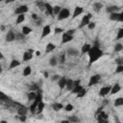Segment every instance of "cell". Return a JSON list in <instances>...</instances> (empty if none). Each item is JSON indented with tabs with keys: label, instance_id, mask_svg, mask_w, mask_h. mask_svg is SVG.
Listing matches in <instances>:
<instances>
[{
	"label": "cell",
	"instance_id": "1",
	"mask_svg": "<svg viewBox=\"0 0 123 123\" xmlns=\"http://www.w3.org/2000/svg\"><path fill=\"white\" fill-rule=\"evenodd\" d=\"M87 55H88V65L90 66L92 63L97 62L104 55V53L99 47V45L95 44V45H91L90 49L87 52Z\"/></svg>",
	"mask_w": 123,
	"mask_h": 123
},
{
	"label": "cell",
	"instance_id": "2",
	"mask_svg": "<svg viewBox=\"0 0 123 123\" xmlns=\"http://www.w3.org/2000/svg\"><path fill=\"white\" fill-rule=\"evenodd\" d=\"M40 101H42V94H41L40 92H38V93H37L36 98L32 101V104H31V106H30V108H29V110L31 111L32 113H36L37 106V104H38Z\"/></svg>",
	"mask_w": 123,
	"mask_h": 123
},
{
	"label": "cell",
	"instance_id": "3",
	"mask_svg": "<svg viewBox=\"0 0 123 123\" xmlns=\"http://www.w3.org/2000/svg\"><path fill=\"white\" fill-rule=\"evenodd\" d=\"M70 15H71V13H70V10L67 9V8H62V9L60 11V12L58 13V15H57V19H58L59 21H62V20H64V19L68 18Z\"/></svg>",
	"mask_w": 123,
	"mask_h": 123
},
{
	"label": "cell",
	"instance_id": "4",
	"mask_svg": "<svg viewBox=\"0 0 123 123\" xmlns=\"http://www.w3.org/2000/svg\"><path fill=\"white\" fill-rule=\"evenodd\" d=\"M91 17H92V14H91V13H87V14L84 15V16L82 17V20H81L80 24H79V28H84V27H86V26L91 21Z\"/></svg>",
	"mask_w": 123,
	"mask_h": 123
},
{
	"label": "cell",
	"instance_id": "5",
	"mask_svg": "<svg viewBox=\"0 0 123 123\" xmlns=\"http://www.w3.org/2000/svg\"><path fill=\"white\" fill-rule=\"evenodd\" d=\"M100 80H101V75L100 74H94V75H92L89 78V81H88V84H87L88 87H90V86L98 84L100 82Z\"/></svg>",
	"mask_w": 123,
	"mask_h": 123
},
{
	"label": "cell",
	"instance_id": "6",
	"mask_svg": "<svg viewBox=\"0 0 123 123\" xmlns=\"http://www.w3.org/2000/svg\"><path fill=\"white\" fill-rule=\"evenodd\" d=\"M96 117L98 122H104V123L109 122V115L104 111H101L98 114H96Z\"/></svg>",
	"mask_w": 123,
	"mask_h": 123
},
{
	"label": "cell",
	"instance_id": "7",
	"mask_svg": "<svg viewBox=\"0 0 123 123\" xmlns=\"http://www.w3.org/2000/svg\"><path fill=\"white\" fill-rule=\"evenodd\" d=\"M28 12H29V8L26 5H20L17 8H15V10H14V13L15 14H21V13L25 14Z\"/></svg>",
	"mask_w": 123,
	"mask_h": 123
},
{
	"label": "cell",
	"instance_id": "8",
	"mask_svg": "<svg viewBox=\"0 0 123 123\" xmlns=\"http://www.w3.org/2000/svg\"><path fill=\"white\" fill-rule=\"evenodd\" d=\"M72 40H73V36L72 35H69L66 32L62 33V44L68 43V42H70Z\"/></svg>",
	"mask_w": 123,
	"mask_h": 123
},
{
	"label": "cell",
	"instance_id": "9",
	"mask_svg": "<svg viewBox=\"0 0 123 123\" xmlns=\"http://www.w3.org/2000/svg\"><path fill=\"white\" fill-rule=\"evenodd\" d=\"M111 86H109V85L102 86L100 88V90H99V96H101V97L107 96L110 93V91H111Z\"/></svg>",
	"mask_w": 123,
	"mask_h": 123
},
{
	"label": "cell",
	"instance_id": "10",
	"mask_svg": "<svg viewBox=\"0 0 123 123\" xmlns=\"http://www.w3.org/2000/svg\"><path fill=\"white\" fill-rule=\"evenodd\" d=\"M51 26L50 25H45V26H43V28H42V32H41V36H40V38L42 39V38H44V37H46L48 35H50V33H51Z\"/></svg>",
	"mask_w": 123,
	"mask_h": 123
},
{
	"label": "cell",
	"instance_id": "11",
	"mask_svg": "<svg viewBox=\"0 0 123 123\" xmlns=\"http://www.w3.org/2000/svg\"><path fill=\"white\" fill-rule=\"evenodd\" d=\"M14 39H15V34H14V32L12 30H9L8 33H7V35H6V41L12 42Z\"/></svg>",
	"mask_w": 123,
	"mask_h": 123
},
{
	"label": "cell",
	"instance_id": "12",
	"mask_svg": "<svg viewBox=\"0 0 123 123\" xmlns=\"http://www.w3.org/2000/svg\"><path fill=\"white\" fill-rule=\"evenodd\" d=\"M83 12H84V8H83V7H80V6L75 7L74 12H73V13H72V18H76V17L79 16L81 13H83Z\"/></svg>",
	"mask_w": 123,
	"mask_h": 123
},
{
	"label": "cell",
	"instance_id": "13",
	"mask_svg": "<svg viewBox=\"0 0 123 123\" xmlns=\"http://www.w3.org/2000/svg\"><path fill=\"white\" fill-rule=\"evenodd\" d=\"M120 89H121V86H120L119 84H115V85L111 86V91H110V93H109V94H111V95L116 94L117 92H119V91H120Z\"/></svg>",
	"mask_w": 123,
	"mask_h": 123
},
{
	"label": "cell",
	"instance_id": "14",
	"mask_svg": "<svg viewBox=\"0 0 123 123\" xmlns=\"http://www.w3.org/2000/svg\"><path fill=\"white\" fill-rule=\"evenodd\" d=\"M66 81H67V79H66L65 77H60V78H59V80H58V86H59V87H60L61 89H62V88L65 87Z\"/></svg>",
	"mask_w": 123,
	"mask_h": 123
},
{
	"label": "cell",
	"instance_id": "15",
	"mask_svg": "<svg viewBox=\"0 0 123 123\" xmlns=\"http://www.w3.org/2000/svg\"><path fill=\"white\" fill-rule=\"evenodd\" d=\"M44 10L47 14L53 16V6H51L49 3H44Z\"/></svg>",
	"mask_w": 123,
	"mask_h": 123
},
{
	"label": "cell",
	"instance_id": "16",
	"mask_svg": "<svg viewBox=\"0 0 123 123\" xmlns=\"http://www.w3.org/2000/svg\"><path fill=\"white\" fill-rule=\"evenodd\" d=\"M55 49H56V45L54 43H52V42H48L46 44V47H45V53L48 54V53L54 51Z\"/></svg>",
	"mask_w": 123,
	"mask_h": 123
},
{
	"label": "cell",
	"instance_id": "17",
	"mask_svg": "<svg viewBox=\"0 0 123 123\" xmlns=\"http://www.w3.org/2000/svg\"><path fill=\"white\" fill-rule=\"evenodd\" d=\"M90 47H91V44H89V43H85L83 46H82V48H81V55H84V54H87V52H88V50L90 49Z\"/></svg>",
	"mask_w": 123,
	"mask_h": 123
},
{
	"label": "cell",
	"instance_id": "18",
	"mask_svg": "<svg viewBox=\"0 0 123 123\" xmlns=\"http://www.w3.org/2000/svg\"><path fill=\"white\" fill-rule=\"evenodd\" d=\"M119 9H120V8H119L118 6H116V5H112V6H109V7H107V8H106V12H109V13H111V12H117Z\"/></svg>",
	"mask_w": 123,
	"mask_h": 123
},
{
	"label": "cell",
	"instance_id": "19",
	"mask_svg": "<svg viewBox=\"0 0 123 123\" xmlns=\"http://www.w3.org/2000/svg\"><path fill=\"white\" fill-rule=\"evenodd\" d=\"M44 107H45V104L43 103V101H40L38 104H37V109H36V113H41L42 111H43V110H44Z\"/></svg>",
	"mask_w": 123,
	"mask_h": 123
},
{
	"label": "cell",
	"instance_id": "20",
	"mask_svg": "<svg viewBox=\"0 0 123 123\" xmlns=\"http://www.w3.org/2000/svg\"><path fill=\"white\" fill-rule=\"evenodd\" d=\"M21 64V62L18 61V60H12L10 65H9V69H13L15 67H18L19 65Z\"/></svg>",
	"mask_w": 123,
	"mask_h": 123
},
{
	"label": "cell",
	"instance_id": "21",
	"mask_svg": "<svg viewBox=\"0 0 123 123\" xmlns=\"http://www.w3.org/2000/svg\"><path fill=\"white\" fill-rule=\"evenodd\" d=\"M119 15H120V12H115L110 13V16H109V17H110V20H111V21H118Z\"/></svg>",
	"mask_w": 123,
	"mask_h": 123
},
{
	"label": "cell",
	"instance_id": "22",
	"mask_svg": "<svg viewBox=\"0 0 123 123\" xmlns=\"http://www.w3.org/2000/svg\"><path fill=\"white\" fill-rule=\"evenodd\" d=\"M66 53H67V55L72 56V57H75V56L79 55V51L77 49H75V48H68L66 50Z\"/></svg>",
	"mask_w": 123,
	"mask_h": 123
},
{
	"label": "cell",
	"instance_id": "23",
	"mask_svg": "<svg viewBox=\"0 0 123 123\" xmlns=\"http://www.w3.org/2000/svg\"><path fill=\"white\" fill-rule=\"evenodd\" d=\"M63 104L62 103H54L53 105H52V109L55 111H60L61 110H62L63 109Z\"/></svg>",
	"mask_w": 123,
	"mask_h": 123
},
{
	"label": "cell",
	"instance_id": "24",
	"mask_svg": "<svg viewBox=\"0 0 123 123\" xmlns=\"http://www.w3.org/2000/svg\"><path fill=\"white\" fill-rule=\"evenodd\" d=\"M92 7H93V11L95 12H99L102 10V8H103V4L100 3V2H95Z\"/></svg>",
	"mask_w": 123,
	"mask_h": 123
},
{
	"label": "cell",
	"instance_id": "25",
	"mask_svg": "<svg viewBox=\"0 0 123 123\" xmlns=\"http://www.w3.org/2000/svg\"><path fill=\"white\" fill-rule=\"evenodd\" d=\"M27 112H28V109H27L26 107L21 106V107H19V108L17 109V114H18V115H26Z\"/></svg>",
	"mask_w": 123,
	"mask_h": 123
},
{
	"label": "cell",
	"instance_id": "26",
	"mask_svg": "<svg viewBox=\"0 0 123 123\" xmlns=\"http://www.w3.org/2000/svg\"><path fill=\"white\" fill-rule=\"evenodd\" d=\"M32 59H33V54H32V53L26 51V52L23 54V57H22L23 62H27V61H30V60H32Z\"/></svg>",
	"mask_w": 123,
	"mask_h": 123
},
{
	"label": "cell",
	"instance_id": "27",
	"mask_svg": "<svg viewBox=\"0 0 123 123\" xmlns=\"http://www.w3.org/2000/svg\"><path fill=\"white\" fill-rule=\"evenodd\" d=\"M32 28H30V27H28V26H23L22 27V29H21V33L24 35V36H28L29 34H31L32 33Z\"/></svg>",
	"mask_w": 123,
	"mask_h": 123
},
{
	"label": "cell",
	"instance_id": "28",
	"mask_svg": "<svg viewBox=\"0 0 123 123\" xmlns=\"http://www.w3.org/2000/svg\"><path fill=\"white\" fill-rule=\"evenodd\" d=\"M31 73H32V68H31V66H30V65H27V66L23 69L22 75H23L24 77H27V76L31 75Z\"/></svg>",
	"mask_w": 123,
	"mask_h": 123
},
{
	"label": "cell",
	"instance_id": "29",
	"mask_svg": "<svg viewBox=\"0 0 123 123\" xmlns=\"http://www.w3.org/2000/svg\"><path fill=\"white\" fill-rule=\"evenodd\" d=\"M65 87H66V89H67L68 91H70V90L74 87L73 80H71V79H67V81H66V85H65Z\"/></svg>",
	"mask_w": 123,
	"mask_h": 123
},
{
	"label": "cell",
	"instance_id": "30",
	"mask_svg": "<svg viewBox=\"0 0 123 123\" xmlns=\"http://www.w3.org/2000/svg\"><path fill=\"white\" fill-rule=\"evenodd\" d=\"M24 20H25V15H24V13L17 14V17H16V19H15V24H20V23H22Z\"/></svg>",
	"mask_w": 123,
	"mask_h": 123
},
{
	"label": "cell",
	"instance_id": "31",
	"mask_svg": "<svg viewBox=\"0 0 123 123\" xmlns=\"http://www.w3.org/2000/svg\"><path fill=\"white\" fill-rule=\"evenodd\" d=\"M113 105H114V107H121V106H123V98L122 97L116 98L114 100V102H113Z\"/></svg>",
	"mask_w": 123,
	"mask_h": 123
},
{
	"label": "cell",
	"instance_id": "32",
	"mask_svg": "<svg viewBox=\"0 0 123 123\" xmlns=\"http://www.w3.org/2000/svg\"><path fill=\"white\" fill-rule=\"evenodd\" d=\"M82 88H83V86L78 85V86H74V87H73L70 91H71V93H72V94H77V93H78Z\"/></svg>",
	"mask_w": 123,
	"mask_h": 123
},
{
	"label": "cell",
	"instance_id": "33",
	"mask_svg": "<svg viewBox=\"0 0 123 123\" xmlns=\"http://www.w3.org/2000/svg\"><path fill=\"white\" fill-rule=\"evenodd\" d=\"M49 64L51 65V66H56L57 64H58V59L56 58V57H51L50 58V60H49Z\"/></svg>",
	"mask_w": 123,
	"mask_h": 123
},
{
	"label": "cell",
	"instance_id": "34",
	"mask_svg": "<svg viewBox=\"0 0 123 123\" xmlns=\"http://www.w3.org/2000/svg\"><path fill=\"white\" fill-rule=\"evenodd\" d=\"M36 96H37V93L35 91H30V92L27 93V98H28L29 101H33L36 98Z\"/></svg>",
	"mask_w": 123,
	"mask_h": 123
},
{
	"label": "cell",
	"instance_id": "35",
	"mask_svg": "<svg viewBox=\"0 0 123 123\" xmlns=\"http://www.w3.org/2000/svg\"><path fill=\"white\" fill-rule=\"evenodd\" d=\"M86 91H87V90L83 87V88L77 93V98H83V97H85V95L86 94Z\"/></svg>",
	"mask_w": 123,
	"mask_h": 123
},
{
	"label": "cell",
	"instance_id": "36",
	"mask_svg": "<svg viewBox=\"0 0 123 123\" xmlns=\"http://www.w3.org/2000/svg\"><path fill=\"white\" fill-rule=\"evenodd\" d=\"M122 50H123V44H122L121 42L116 43L115 46H114V51H115V52H121Z\"/></svg>",
	"mask_w": 123,
	"mask_h": 123
},
{
	"label": "cell",
	"instance_id": "37",
	"mask_svg": "<svg viewBox=\"0 0 123 123\" xmlns=\"http://www.w3.org/2000/svg\"><path fill=\"white\" fill-rule=\"evenodd\" d=\"M61 10H62V7H60V6H58V5L54 6V7H53V16H54V15H58V13L60 12Z\"/></svg>",
	"mask_w": 123,
	"mask_h": 123
},
{
	"label": "cell",
	"instance_id": "38",
	"mask_svg": "<svg viewBox=\"0 0 123 123\" xmlns=\"http://www.w3.org/2000/svg\"><path fill=\"white\" fill-rule=\"evenodd\" d=\"M121 38H123V28H119V29H118L117 35H116V38H115V39L119 40V39H121Z\"/></svg>",
	"mask_w": 123,
	"mask_h": 123
},
{
	"label": "cell",
	"instance_id": "39",
	"mask_svg": "<svg viewBox=\"0 0 123 123\" xmlns=\"http://www.w3.org/2000/svg\"><path fill=\"white\" fill-rule=\"evenodd\" d=\"M63 109H64L65 111H72L73 109H74V106H73L72 104H66V105L63 107Z\"/></svg>",
	"mask_w": 123,
	"mask_h": 123
},
{
	"label": "cell",
	"instance_id": "40",
	"mask_svg": "<svg viewBox=\"0 0 123 123\" xmlns=\"http://www.w3.org/2000/svg\"><path fill=\"white\" fill-rule=\"evenodd\" d=\"M69 122H80V119L77 117V115H71L67 119Z\"/></svg>",
	"mask_w": 123,
	"mask_h": 123
},
{
	"label": "cell",
	"instance_id": "41",
	"mask_svg": "<svg viewBox=\"0 0 123 123\" xmlns=\"http://www.w3.org/2000/svg\"><path fill=\"white\" fill-rule=\"evenodd\" d=\"M86 27H87V29H88V30H90V31H91V30H93V29L96 27V23H95V22H93V21H90V22L86 25Z\"/></svg>",
	"mask_w": 123,
	"mask_h": 123
},
{
	"label": "cell",
	"instance_id": "42",
	"mask_svg": "<svg viewBox=\"0 0 123 123\" xmlns=\"http://www.w3.org/2000/svg\"><path fill=\"white\" fill-rule=\"evenodd\" d=\"M122 72H123V64H117L115 73H122Z\"/></svg>",
	"mask_w": 123,
	"mask_h": 123
},
{
	"label": "cell",
	"instance_id": "43",
	"mask_svg": "<svg viewBox=\"0 0 123 123\" xmlns=\"http://www.w3.org/2000/svg\"><path fill=\"white\" fill-rule=\"evenodd\" d=\"M9 98H8V96L4 93V92H2L1 90H0V100H2V101H7Z\"/></svg>",
	"mask_w": 123,
	"mask_h": 123
},
{
	"label": "cell",
	"instance_id": "44",
	"mask_svg": "<svg viewBox=\"0 0 123 123\" xmlns=\"http://www.w3.org/2000/svg\"><path fill=\"white\" fill-rule=\"evenodd\" d=\"M63 32H64V30L62 28H60V27H56L54 29V33L55 34H62Z\"/></svg>",
	"mask_w": 123,
	"mask_h": 123
},
{
	"label": "cell",
	"instance_id": "45",
	"mask_svg": "<svg viewBox=\"0 0 123 123\" xmlns=\"http://www.w3.org/2000/svg\"><path fill=\"white\" fill-rule=\"evenodd\" d=\"M37 7H38L40 10H44V3H43V2L38 1V2H37Z\"/></svg>",
	"mask_w": 123,
	"mask_h": 123
},
{
	"label": "cell",
	"instance_id": "46",
	"mask_svg": "<svg viewBox=\"0 0 123 123\" xmlns=\"http://www.w3.org/2000/svg\"><path fill=\"white\" fill-rule=\"evenodd\" d=\"M59 78H60V76H59L58 74H55V75H53V76L51 77V81H52V82H54V81H58Z\"/></svg>",
	"mask_w": 123,
	"mask_h": 123
},
{
	"label": "cell",
	"instance_id": "47",
	"mask_svg": "<svg viewBox=\"0 0 123 123\" xmlns=\"http://www.w3.org/2000/svg\"><path fill=\"white\" fill-rule=\"evenodd\" d=\"M18 116H19L18 118H19V120H20L21 122L26 121V118H27V117H26V115H18Z\"/></svg>",
	"mask_w": 123,
	"mask_h": 123
},
{
	"label": "cell",
	"instance_id": "48",
	"mask_svg": "<svg viewBox=\"0 0 123 123\" xmlns=\"http://www.w3.org/2000/svg\"><path fill=\"white\" fill-rule=\"evenodd\" d=\"M75 31H76L75 29H70V30L66 31V33H67V34H69V35H72V36H73V34L75 33Z\"/></svg>",
	"mask_w": 123,
	"mask_h": 123
},
{
	"label": "cell",
	"instance_id": "49",
	"mask_svg": "<svg viewBox=\"0 0 123 123\" xmlns=\"http://www.w3.org/2000/svg\"><path fill=\"white\" fill-rule=\"evenodd\" d=\"M115 62H116L117 64H122V58L116 59V60H115Z\"/></svg>",
	"mask_w": 123,
	"mask_h": 123
},
{
	"label": "cell",
	"instance_id": "50",
	"mask_svg": "<svg viewBox=\"0 0 123 123\" xmlns=\"http://www.w3.org/2000/svg\"><path fill=\"white\" fill-rule=\"evenodd\" d=\"M73 83H74V86L81 85V80H80V79H78V80H76V81H73Z\"/></svg>",
	"mask_w": 123,
	"mask_h": 123
},
{
	"label": "cell",
	"instance_id": "51",
	"mask_svg": "<svg viewBox=\"0 0 123 123\" xmlns=\"http://www.w3.org/2000/svg\"><path fill=\"white\" fill-rule=\"evenodd\" d=\"M118 22H123V13L120 12V15H119V19H118Z\"/></svg>",
	"mask_w": 123,
	"mask_h": 123
},
{
	"label": "cell",
	"instance_id": "52",
	"mask_svg": "<svg viewBox=\"0 0 123 123\" xmlns=\"http://www.w3.org/2000/svg\"><path fill=\"white\" fill-rule=\"evenodd\" d=\"M65 61V55L62 54V56H61V62H64Z\"/></svg>",
	"mask_w": 123,
	"mask_h": 123
},
{
	"label": "cell",
	"instance_id": "53",
	"mask_svg": "<svg viewBox=\"0 0 123 123\" xmlns=\"http://www.w3.org/2000/svg\"><path fill=\"white\" fill-rule=\"evenodd\" d=\"M32 18L35 19V20H37V19H38V16L36 13H32Z\"/></svg>",
	"mask_w": 123,
	"mask_h": 123
},
{
	"label": "cell",
	"instance_id": "54",
	"mask_svg": "<svg viewBox=\"0 0 123 123\" xmlns=\"http://www.w3.org/2000/svg\"><path fill=\"white\" fill-rule=\"evenodd\" d=\"M15 0H5V3L6 4H10V3H12V2H14Z\"/></svg>",
	"mask_w": 123,
	"mask_h": 123
},
{
	"label": "cell",
	"instance_id": "55",
	"mask_svg": "<svg viewBox=\"0 0 123 123\" xmlns=\"http://www.w3.org/2000/svg\"><path fill=\"white\" fill-rule=\"evenodd\" d=\"M101 111H103V107H101V108H99V109L97 110V111H96V113H95V114H98V113H99V112H100Z\"/></svg>",
	"mask_w": 123,
	"mask_h": 123
},
{
	"label": "cell",
	"instance_id": "56",
	"mask_svg": "<svg viewBox=\"0 0 123 123\" xmlns=\"http://www.w3.org/2000/svg\"><path fill=\"white\" fill-rule=\"evenodd\" d=\"M35 54H36L37 56H40V55H41V53H40V51H36V52H35Z\"/></svg>",
	"mask_w": 123,
	"mask_h": 123
},
{
	"label": "cell",
	"instance_id": "57",
	"mask_svg": "<svg viewBox=\"0 0 123 123\" xmlns=\"http://www.w3.org/2000/svg\"><path fill=\"white\" fill-rule=\"evenodd\" d=\"M48 76H49L48 72H47V71H45V72H44V77H45V78H48Z\"/></svg>",
	"mask_w": 123,
	"mask_h": 123
},
{
	"label": "cell",
	"instance_id": "58",
	"mask_svg": "<svg viewBox=\"0 0 123 123\" xmlns=\"http://www.w3.org/2000/svg\"><path fill=\"white\" fill-rule=\"evenodd\" d=\"M4 59V56H3V54H2V52L0 51V60H3Z\"/></svg>",
	"mask_w": 123,
	"mask_h": 123
},
{
	"label": "cell",
	"instance_id": "59",
	"mask_svg": "<svg viewBox=\"0 0 123 123\" xmlns=\"http://www.w3.org/2000/svg\"><path fill=\"white\" fill-rule=\"evenodd\" d=\"M2 72H3V68H2V65L0 64V74H2Z\"/></svg>",
	"mask_w": 123,
	"mask_h": 123
},
{
	"label": "cell",
	"instance_id": "60",
	"mask_svg": "<svg viewBox=\"0 0 123 123\" xmlns=\"http://www.w3.org/2000/svg\"><path fill=\"white\" fill-rule=\"evenodd\" d=\"M28 52H30V53H32V54H33V53H34V50H33V49H29V50H28Z\"/></svg>",
	"mask_w": 123,
	"mask_h": 123
},
{
	"label": "cell",
	"instance_id": "61",
	"mask_svg": "<svg viewBox=\"0 0 123 123\" xmlns=\"http://www.w3.org/2000/svg\"><path fill=\"white\" fill-rule=\"evenodd\" d=\"M0 122H1V123H7V121H6V120H1Z\"/></svg>",
	"mask_w": 123,
	"mask_h": 123
},
{
	"label": "cell",
	"instance_id": "62",
	"mask_svg": "<svg viewBox=\"0 0 123 123\" xmlns=\"http://www.w3.org/2000/svg\"><path fill=\"white\" fill-rule=\"evenodd\" d=\"M25 1H31V0H25Z\"/></svg>",
	"mask_w": 123,
	"mask_h": 123
},
{
	"label": "cell",
	"instance_id": "63",
	"mask_svg": "<svg viewBox=\"0 0 123 123\" xmlns=\"http://www.w3.org/2000/svg\"><path fill=\"white\" fill-rule=\"evenodd\" d=\"M2 1H3V0H0V2H2Z\"/></svg>",
	"mask_w": 123,
	"mask_h": 123
}]
</instances>
